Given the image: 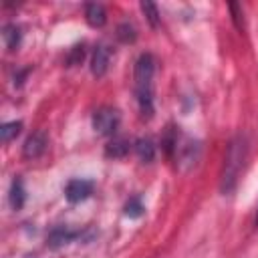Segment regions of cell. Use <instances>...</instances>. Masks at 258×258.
Listing matches in <instances>:
<instances>
[{"instance_id": "15", "label": "cell", "mask_w": 258, "mask_h": 258, "mask_svg": "<svg viewBox=\"0 0 258 258\" xmlns=\"http://www.w3.org/2000/svg\"><path fill=\"white\" fill-rule=\"evenodd\" d=\"M115 36H117L123 44H131V42L137 40V30H135V26H133L131 22H123V24L117 26Z\"/></svg>"}, {"instance_id": "19", "label": "cell", "mask_w": 258, "mask_h": 258, "mask_svg": "<svg viewBox=\"0 0 258 258\" xmlns=\"http://www.w3.org/2000/svg\"><path fill=\"white\" fill-rule=\"evenodd\" d=\"M230 12H232V20H234L236 28L242 30V28H244V18H240V16H242V8L232 2V4H230Z\"/></svg>"}, {"instance_id": "20", "label": "cell", "mask_w": 258, "mask_h": 258, "mask_svg": "<svg viewBox=\"0 0 258 258\" xmlns=\"http://www.w3.org/2000/svg\"><path fill=\"white\" fill-rule=\"evenodd\" d=\"M256 224H258V216H256Z\"/></svg>"}, {"instance_id": "6", "label": "cell", "mask_w": 258, "mask_h": 258, "mask_svg": "<svg viewBox=\"0 0 258 258\" xmlns=\"http://www.w3.org/2000/svg\"><path fill=\"white\" fill-rule=\"evenodd\" d=\"M111 54H113V50H111L109 44L101 42V44L95 46V50H93V54H91V73H93L97 79H101V77L107 75L109 64H111Z\"/></svg>"}, {"instance_id": "11", "label": "cell", "mask_w": 258, "mask_h": 258, "mask_svg": "<svg viewBox=\"0 0 258 258\" xmlns=\"http://www.w3.org/2000/svg\"><path fill=\"white\" fill-rule=\"evenodd\" d=\"M133 149L137 153V157L143 161V163H149L153 161L155 157V143L151 137H139L135 143H133Z\"/></svg>"}, {"instance_id": "2", "label": "cell", "mask_w": 258, "mask_h": 258, "mask_svg": "<svg viewBox=\"0 0 258 258\" xmlns=\"http://www.w3.org/2000/svg\"><path fill=\"white\" fill-rule=\"evenodd\" d=\"M246 157H248V141H246L244 135H236L230 141L226 157H224V171H222V181H220L222 194H232L234 191Z\"/></svg>"}, {"instance_id": "17", "label": "cell", "mask_w": 258, "mask_h": 258, "mask_svg": "<svg viewBox=\"0 0 258 258\" xmlns=\"http://www.w3.org/2000/svg\"><path fill=\"white\" fill-rule=\"evenodd\" d=\"M123 212H125V216H127V218H141V216H143V212H145V208H143V204H141V200H139V198H131V200L125 204Z\"/></svg>"}, {"instance_id": "16", "label": "cell", "mask_w": 258, "mask_h": 258, "mask_svg": "<svg viewBox=\"0 0 258 258\" xmlns=\"http://www.w3.org/2000/svg\"><path fill=\"white\" fill-rule=\"evenodd\" d=\"M139 6H141V10H143L147 22H149L153 28H157V26H159V10H157V6H155L153 2H149V0H141Z\"/></svg>"}, {"instance_id": "10", "label": "cell", "mask_w": 258, "mask_h": 258, "mask_svg": "<svg viewBox=\"0 0 258 258\" xmlns=\"http://www.w3.org/2000/svg\"><path fill=\"white\" fill-rule=\"evenodd\" d=\"M131 149V143L127 137H113L107 145H105V155L111 157V159H121L129 153Z\"/></svg>"}, {"instance_id": "18", "label": "cell", "mask_w": 258, "mask_h": 258, "mask_svg": "<svg viewBox=\"0 0 258 258\" xmlns=\"http://www.w3.org/2000/svg\"><path fill=\"white\" fill-rule=\"evenodd\" d=\"M85 58V44H75L71 50H69V56H67V67H77L81 64Z\"/></svg>"}, {"instance_id": "1", "label": "cell", "mask_w": 258, "mask_h": 258, "mask_svg": "<svg viewBox=\"0 0 258 258\" xmlns=\"http://www.w3.org/2000/svg\"><path fill=\"white\" fill-rule=\"evenodd\" d=\"M153 75H155V56L151 52H141L135 60L133 79L139 113L145 119L153 117Z\"/></svg>"}, {"instance_id": "8", "label": "cell", "mask_w": 258, "mask_h": 258, "mask_svg": "<svg viewBox=\"0 0 258 258\" xmlns=\"http://www.w3.org/2000/svg\"><path fill=\"white\" fill-rule=\"evenodd\" d=\"M79 236H81V232H75V230H71V228H67V226H56L54 230H50V234H48V238H46V246H48L50 250H58V248H62L64 244L77 240Z\"/></svg>"}, {"instance_id": "9", "label": "cell", "mask_w": 258, "mask_h": 258, "mask_svg": "<svg viewBox=\"0 0 258 258\" xmlns=\"http://www.w3.org/2000/svg\"><path fill=\"white\" fill-rule=\"evenodd\" d=\"M85 18H87L89 26H93V28H101V26L107 24V10H105L103 4H99V2H91V4L85 6Z\"/></svg>"}, {"instance_id": "4", "label": "cell", "mask_w": 258, "mask_h": 258, "mask_svg": "<svg viewBox=\"0 0 258 258\" xmlns=\"http://www.w3.org/2000/svg\"><path fill=\"white\" fill-rule=\"evenodd\" d=\"M175 155H177L179 167L181 169H189L200 159V141L189 139V137L179 139L177 141V147H175Z\"/></svg>"}, {"instance_id": "3", "label": "cell", "mask_w": 258, "mask_h": 258, "mask_svg": "<svg viewBox=\"0 0 258 258\" xmlns=\"http://www.w3.org/2000/svg\"><path fill=\"white\" fill-rule=\"evenodd\" d=\"M121 123V115L115 107H99L93 113V129L99 135H113Z\"/></svg>"}, {"instance_id": "14", "label": "cell", "mask_w": 258, "mask_h": 258, "mask_svg": "<svg viewBox=\"0 0 258 258\" xmlns=\"http://www.w3.org/2000/svg\"><path fill=\"white\" fill-rule=\"evenodd\" d=\"M20 129H22V121H8V123H4L0 127V139H2V143H10L12 139H16L18 133H20Z\"/></svg>"}, {"instance_id": "7", "label": "cell", "mask_w": 258, "mask_h": 258, "mask_svg": "<svg viewBox=\"0 0 258 258\" xmlns=\"http://www.w3.org/2000/svg\"><path fill=\"white\" fill-rule=\"evenodd\" d=\"M91 194H93V181H89V179H71L64 187V198L71 204L85 202Z\"/></svg>"}, {"instance_id": "13", "label": "cell", "mask_w": 258, "mask_h": 258, "mask_svg": "<svg viewBox=\"0 0 258 258\" xmlns=\"http://www.w3.org/2000/svg\"><path fill=\"white\" fill-rule=\"evenodd\" d=\"M8 200H10V206L14 210H20L26 202V191H24V183L20 177H14L12 183H10V194H8Z\"/></svg>"}, {"instance_id": "12", "label": "cell", "mask_w": 258, "mask_h": 258, "mask_svg": "<svg viewBox=\"0 0 258 258\" xmlns=\"http://www.w3.org/2000/svg\"><path fill=\"white\" fill-rule=\"evenodd\" d=\"M2 38H4V44L10 52H14L18 46H20V40H22V32H20V26H16L14 22H8L4 24L2 28Z\"/></svg>"}, {"instance_id": "5", "label": "cell", "mask_w": 258, "mask_h": 258, "mask_svg": "<svg viewBox=\"0 0 258 258\" xmlns=\"http://www.w3.org/2000/svg\"><path fill=\"white\" fill-rule=\"evenodd\" d=\"M46 147H48V135H46V131L38 129L26 137V141L22 145V155H24V159H38L46 151Z\"/></svg>"}]
</instances>
